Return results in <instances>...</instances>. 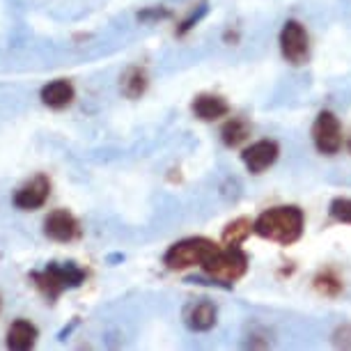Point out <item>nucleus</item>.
Masks as SVG:
<instances>
[{"label": "nucleus", "mask_w": 351, "mask_h": 351, "mask_svg": "<svg viewBox=\"0 0 351 351\" xmlns=\"http://www.w3.org/2000/svg\"><path fill=\"white\" fill-rule=\"evenodd\" d=\"M303 228H306V216L299 207H271L262 211L255 221L257 234L280 246L299 241L303 237Z\"/></svg>", "instance_id": "nucleus-1"}, {"label": "nucleus", "mask_w": 351, "mask_h": 351, "mask_svg": "<svg viewBox=\"0 0 351 351\" xmlns=\"http://www.w3.org/2000/svg\"><path fill=\"white\" fill-rule=\"evenodd\" d=\"M85 278H88L85 269L76 267L74 262H67V264L51 262V264H46L42 271H32L30 274V280L35 282L37 291L49 303L56 301L62 291L81 287L85 282Z\"/></svg>", "instance_id": "nucleus-2"}, {"label": "nucleus", "mask_w": 351, "mask_h": 351, "mask_svg": "<svg viewBox=\"0 0 351 351\" xmlns=\"http://www.w3.org/2000/svg\"><path fill=\"white\" fill-rule=\"evenodd\" d=\"M216 250H218V243L207 239V237H189V239L172 243V246L165 250L163 264L170 271H184V269L202 267V264L207 262Z\"/></svg>", "instance_id": "nucleus-3"}, {"label": "nucleus", "mask_w": 351, "mask_h": 351, "mask_svg": "<svg viewBox=\"0 0 351 351\" xmlns=\"http://www.w3.org/2000/svg\"><path fill=\"white\" fill-rule=\"evenodd\" d=\"M202 271L214 280L223 285H232L239 278L246 276L248 271V255L239 246L218 248L207 262L202 264Z\"/></svg>", "instance_id": "nucleus-4"}, {"label": "nucleus", "mask_w": 351, "mask_h": 351, "mask_svg": "<svg viewBox=\"0 0 351 351\" xmlns=\"http://www.w3.org/2000/svg\"><path fill=\"white\" fill-rule=\"evenodd\" d=\"M280 53H282L285 60L289 64H294V67L306 64L310 58L308 32L299 21H294V19H289L280 30Z\"/></svg>", "instance_id": "nucleus-5"}, {"label": "nucleus", "mask_w": 351, "mask_h": 351, "mask_svg": "<svg viewBox=\"0 0 351 351\" xmlns=\"http://www.w3.org/2000/svg\"><path fill=\"white\" fill-rule=\"evenodd\" d=\"M313 141L319 154L333 156L342 147V129L330 110H322L313 124Z\"/></svg>", "instance_id": "nucleus-6"}, {"label": "nucleus", "mask_w": 351, "mask_h": 351, "mask_svg": "<svg viewBox=\"0 0 351 351\" xmlns=\"http://www.w3.org/2000/svg\"><path fill=\"white\" fill-rule=\"evenodd\" d=\"M44 234L51 241L69 243L81 237V223L78 218L67 209H56L44 218Z\"/></svg>", "instance_id": "nucleus-7"}, {"label": "nucleus", "mask_w": 351, "mask_h": 351, "mask_svg": "<svg viewBox=\"0 0 351 351\" xmlns=\"http://www.w3.org/2000/svg\"><path fill=\"white\" fill-rule=\"evenodd\" d=\"M51 195V182L46 175H37L32 177L28 184H23L21 189L14 193V207L21 211H35L42 209L46 200Z\"/></svg>", "instance_id": "nucleus-8"}, {"label": "nucleus", "mask_w": 351, "mask_h": 351, "mask_svg": "<svg viewBox=\"0 0 351 351\" xmlns=\"http://www.w3.org/2000/svg\"><path fill=\"white\" fill-rule=\"evenodd\" d=\"M278 154H280V147H278L276 141H257L243 149L241 161L248 168V172L262 175L264 170H269L278 161Z\"/></svg>", "instance_id": "nucleus-9"}, {"label": "nucleus", "mask_w": 351, "mask_h": 351, "mask_svg": "<svg viewBox=\"0 0 351 351\" xmlns=\"http://www.w3.org/2000/svg\"><path fill=\"white\" fill-rule=\"evenodd\" d=\"M76 97V90L74 85L69 81H64V78H58V81H51L49 85H44L42 92H39V99H42L44 106H49L53 110H62L71 106Z\"/></svg>", "instance_id": "nucleus-10"}, {"label": "nucleus", "mask_w": 351, "mask_h": 351, "mask_svg": "<svg viewBox=\"0 0 351 351\" xmlns=\"http://www.w3.org/2000/svg\"><path fill=\"white\" fill-rule=\"evenodd\" d=\"M186 326L191 330H197V333H204V330H211L216 326V319H218V310L211 301H200V303H193L186 315Z\"/></svg>", "instance_id": "nucleus-11"}, {"label": "nucleus", "mask_w": 351, "mask_h": 351, "mask_svg": "<svg viewBox=\"0 0 351 351\" xmlns=\"http://www.w3.org/2000/svg\"><path fill=\"white\" fill-rule=\"evenodd\" d=\"M39 330L28 319H16L8 330V349L12 351H28L37 344Z\"/></svg>", "instance_id": "nucleus-12"}, {"label": "nucleus", "mask_w": 351, "mask_h": 351, "mask_svg": "<svg viewBox=\"0 0 351 351\" xmlns=\"http://www.w3.org/2000/svg\"><path fill=\"white\" fill-rule=\"evenodd\" d=\"M193 115L202 122H214L218 117H225L230 112V106L223 97L218 95H200L193 101Z\"/></svg>", "instance_id": "nucleus-13"}, {"label": "nucleus", "mask_w": 351, "mask_h": 351, "mask_svg": "<svg viewBox=\"0 0 351 351\" xmlns=\"http://www.w3.org/2000/svg\"><path fill=\"white\" fill-rule=\"evenodd\" d=\"M147 85H149L147 71L143 67H129L124 71L120 88H122V95L127 99H141L145 95V90H147Z\"/></svg>", "instance_id": "nucleus-14"}, {"label": "nucleus", "mask_w": 351, "mask_h": 351, "mask_svg": "<svg viewBox=\"0 0 351 351\" xmlns=\"http://www.w3.org/2000/svg\"><path fill=\"white\" fill-rule=\"evenodd\" d=\"M250 232H255V223L250 218H237L225 225L223 230V243L225 246H239L250 237Z\"/></svg>", "instance_id": "nucleus-15"}, {"label": "nucleus", "mask_w": 351, "mask_h": 351, "mask_svg": "<svg viewBox=\"0 0 351 351\" xmlns=\"http://www.w3.org/2000/svg\"><path fill=\"white\" fill-rule=\"evenodd\" d=\"M250 136V127L246 120H239V117H234V120H228L223 124L221 129V141L225 147H239V145L246 141Z\"/></svg>", "instance_id": "nucleus-16"}, {"label": "nucleus", "mask_w": 351, "mask_h": 351, "mask_svg": "<svg viewBox=\"0 0 351 351\" xmlns=\"http://www.w3.org/2000/svg\"><path fill=\"white\" fill-rule=\"evenodd\" d=\"M315 287L319 289L324 296H337L342 291V280L333 271H324V274L315 278Z\"/></svg>", "instance_id": "nucleus-17"}, {"label": "nucleus", "mask_w": 351, "mask_h": 351, "mask_svg": "<svg viewBox=\"0 0 351 351\" xmlns=\"http://www.w3.org/2000/svg\"><path fill=\"white\" fill-rule=\"evenodd\" d=\"M330 218L337 223H351V200L349 197H335L330 202Z\"/></svg>", "instance_id": "nucleus-18"}, {"label": "nucleus", "mask_w": 351, "mask_h": 351, "mask_svg": "<svg viewBox=\"0 0 351 351\" xmlns=\"http://www.w3.org/2000/svg\"><path fill=\"white\" fill-rule=\"evenodd\" d=\"M207 10H209V8H207V3H204V0H202V3L197 5V8L189 14V19H184V21H182V25H180V28H177V35L184 37L189 30H193L195 25L200 23V19H202L204 14H207Z\"/></svg>", "instance_id": "nucleus-19"}, {"label": "nucleus", "mask_w": 351, "mask_h": 351, "mask_svg": "<svg viewBox=\"0 0 351 351\" xmlns=\"http://www.w3.org/2000/svg\"><path fill=\"white\" fill-rule=\"evenodd\" d=\"M170 16V12L168 10H163V8H147V10H143L141 14H138V19H141V21H161V19H168Z\"/></svg>", "instance_id": "nucleus-20"}, {"label": "nucleus", "mask_w": 351, "mask_h": 351, "mask_svg": "<svg viewBox=\"0 0 351 351\" xmlns=\"http://www.w3.org/2000/svg\"><path fill=\"white\" fill-rule=\"evenodd\" d=\"M337 333H342V335H344V340H340L337 344H342V347H351V326H342V328H337Z\"/></svg>", "instance_id": "nucleus-21"}, {"label": "nucleus", "mask_w": 351, "mask_h": 351, "mask_svg": "<svg viewBox=\"0 0 351 351\" xmlns=\"http://www.w3.org/2000/svg\"><path fill=\"white\" fill-rule=\"evenodd\" d=\"M349 149H351V138H349Z\"/></svg>", "instance_id": "nucleus-22"}, {"label": "nucleus", "mask_w": 351, "mask_h": 351, "mask_svg": "<svg viewBox=\"0 0 351 351\" xmlns=\"http://www.w3.org/2000/svg\"><path fill=\"white\" fill-rule=\"evenodd\" d=\"M0 308H3V301H0Z\"/></svg>", "instance_id": "nucleus-23"}]
</instances>
